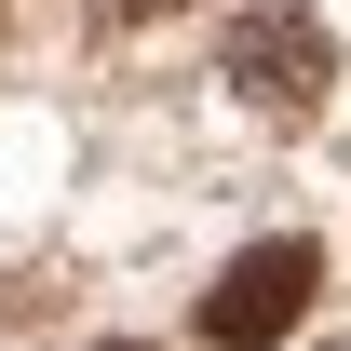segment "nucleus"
I'll return each mask as SVG.
<instances>
[{"mask_svg":"<svg viewBox=\"0 0 351 351\" xmlns=\"http://www.w3.org/2000/svg\"><path fill=\"white\" fill-rule=\"evenodd\" d=\"M311 298H324V257L311 243H243V257L203 284V338L217 351H270V338H298Z\"/></svg>","mask_w":351,"mask_h":351,"instance_id":"nucleus-2","label":"nucleus"},{"mask_svg":"<svg viewBox=\"0 0 351 351\" xmlns=\"http://www.w3.org/2000/svg\"><path fill=\"white\" fill-rule=\"evenodd\" d=\"M108 351H135V338H108Z\"/></svg>","mask_w":351,"mask_h":351,"instance_id":"nucleus-4","label":"nucleus"},{"mask_svg":"<svg viewBox=\"0 0 351 351\" xmlns=\"http://www.w3.org/2000/svg\"><path fill=\"white\" fill-rule=\"evenodd\" d=\"M230 95L243 108H270V122H311L324 108V82H338V54H324V27H311L298 0H257V14H230Z\"/></svg>","mask_w":351,"mask_h":351,"instance_id":"nucleus-1","label":"nucleus"},{"mask_svg":"<svg viewBox=\"0 0 351 351\" xmlns=\"http://www.w3.org/2000/svg\"><path fill=\"white\" fill-rule=\"evenodd\" d=\"M108 14H122V27H149V14H176V0H108Z\"/></svg>","mask_w":351,"mask_h":351,"instance_id":"nucleus-3","label":"nucleus"}]
</instances>
